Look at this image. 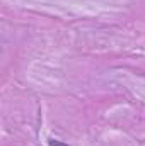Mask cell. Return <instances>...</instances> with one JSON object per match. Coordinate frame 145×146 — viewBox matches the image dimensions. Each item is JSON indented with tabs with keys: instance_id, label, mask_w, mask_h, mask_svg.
<instances>
[{
	"instance_id": "6da1fadb",
	"label": "cell",
	"mask_w": 145,
	"mask_h": 146,
	"mask_svg": "<svg viewBox=\"0 0 145 146\" xmlns=\"http://www.w3.org/2000/svg\"><path fill=\"white\" fill-rule=\"evenodd\" d=\"M48 145H50V146H68L67 143L58 141V139H50V141H48Z\"/></svg>"
}]
</instances>
